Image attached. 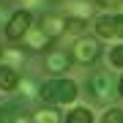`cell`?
I'll use <instances>...</instances> for the list:
<instances>
[{
    "label": "cell",
    "mask_w": 123,
    "mask_h": 123,
    "mask_svg": "<svg viewBox=\"0 0 123 123\" xmlns=\"http://www.w3.org/2000/svg\"><path fill=\"white\" fill-rule=\"evenodd\" d=\"M66 123H93V112L88 107H77L66 115Z\"/></svg>",
    "instance_id": "obj_11"
},
{
    "label": "cell",
    "mask_w": 123,
    "mask_h": 123,
    "mask_svg": "<svg viewBox=\"0 0 123 123\" xmlns=\"http://www.w3.org/2000/svg\"><path fill=\"white\" fill-rule=\"evenodd\" d=\"M44 68L49 74H63V71L71 68V55L66 49H49L44 55Z\"/></svg>",
    "instance_id": "obj_6"
},
{
    "label": "cell",
    "mask_w": 123,
    "mask_h": 123,
    "mask_svg": "<svg viewBox=\"0 0 123 123\" xmlns=\"http://www.w3.org/2000/svg\"><path fill=\"white\" fill-rule=\"evenodd\" d=\"M30 27H33L30 11H14L8 17V22H6V38H8V41H19V38L27 36Z\"/></svg>",
    "instance_id": "obj_3"
},
{
    "label": "cell",
    "mask_w": 123,
    "mask_h": 123,
    "mask_svg": "<svg viewBox=\"0 0 123 123\" xmlns=\"http://www.w3.org/2000/svg\"><path fill=\"white\" fill-rule=\"evenodd\" d=\"M33 123H60V112L57 110H36Z\"/></svg>",
    "instance_id": "obj_12"
},
{
    "label": "cell",
    "mask_w": 123,
    "mask_h": 123,
    "mask_svg": "<svg viewBox=\"0 0 123 123\" xmlns=\"http://www.w3.org/2000/svg\"><path fill=\"white\" fill-rule=\"evenodd\" d=\"M88 93L93 98H98V101H107L112 96V77L107 74V71H93V74L88 77Z\"/></svg>",
    "instance_id": "obj_4"
},
{
    "label": "cell",
    "mask_w": 123,
    "mask_h": 123,
    "mask_svg": "<svg viewBox=\"0 0 123 123\" xmlns=\"http://www.w3.org/2000/svg\"><path fill=\"white\" fill-rule=\"evenodd\" d=\"M6 22H8V19H6V14H3V8H0V27H6Z\"/></svg>",
    "instance_id": "obj_17"
},
{
    "label": "cell",
    "mask_w": 123,
    "mask_h": 123,
    "mask_svg": "<svg viewBox=\"0 0 123 123\" xmlns=\"http://www.w3.org/2000/svg\"><path fill=\"white\" fill-rule=\"evenodd\" d=\"M66 33H71V36L79 38V36L85 33V19H82V17H68V19H66Z\"/></svg>",
    "instance_id": "obj_13"
},
{
    "label": "cell",
    "mask_w": 123,
    "mask_h": 123,
    "mask_svg": "<svg viewBox=\"0 0 123 123\" xmlns=\"http://www.w3.org/2000/svg\"><path fill=\"white\" fill-rule=\"evenodd\" d=\"M17 88H19L17 68H14V66H0V90L11 93V90H17Z\"/></svg>",
    "instance_id": "obj_8"
},
{
    "label": "cell",
    "mask_w": 123,
    "mask_h": 123,
    "mask_svg": "<svg viewBox=\"0 0 123 123\" xmlns=\"http://www.w3.org/2000/svg\"><path fill=\"white\" fill-rule=\"evenodd\" d=\"M25 38H27V49H33V52H41V49H47V44L52 41V38H49L44 30H41V27H36V30L30 27Z\"/></svg>",
    "instance_id": "obj_9"
},
{
    "label": "cell",
    "mask_w": 123,
    "mask_h": 123,
    "mask_svg": "<svg viewBox=\"0 0 123 123\" xmlns=\"http://www.w3.org/2000/svg\"><path fill=\"white\" fill-rule=\"evenodd\" d=\"M0 57H3V47H0Z\"/></svg>",
    "instance_id": "obj_19"
},
{
    "label": "cell",
    "mask_w": 123,
    "mask_h": 123,
    "mask_svg": "<svg viewBox=\"0 0 123 123\" xmlns=\"http://www.w3.org/2000/svg\"><path fill=\"white\" fill-rule=\"evenodd\" d=\"M96 3L101 6V8H110V11H118L123 6V0H96Z\"/></svg>",
    "instance_id": "obj_16"
},
{
    "label": "cell",
    "mask_w": 123,
    "mask_h": 123,
    "mask_svg": "<svg viewBox=\"0 0 123 123\" xmlns=\"http://www.w3.org/2000/svg\"><path fill=\"white\" fill-rule=\"evenodd\" d=\"M101 55V44L96 38H90V36H79L74 41V49H71V57H74L77 63H82V66H90V63H96Z\"/></svg>",
    "instance_id": "obj_2"
},
{
    "label": "cell",
    "mask_w": 123,
    "mask_h": 123,
    "mask_svg": "<svg viewBox=\"0 0 123 123\" xmlns=\"http://www.w3.org/2000/svg\"><path fill=\"white\" fill-rule=\"evenodd\" d=\"M101 123H123V110L120 107H110L104 112V118H101Z\"/></svg>",
    "instance_id": "obj_14"
},
{
    "label": "cell",
    "mask_w": 123,
    "mask_h": 123,
    "mask_svg": "<svg viewBox=\"0 0 123 123\" xmlns=\"http://www.w3.org/2000/svg\"><path fill=\"white\" fill-rule=\"evenodd\" d=\"M98 38H123V14H107L96 19Z\"/></svg>",
    "instance_id": "obj_5"
},
{
    "label": "cell",
    "mask_w": 123,
    "mask_h": 123,
    "mask_svg": "<svg viewBox=\"0 0 123 123\" xmlns=\"http://www.w3.org/2000/svg\"><path fill=\"white\" fill-rule=\"evenodd\" d=\"M118 93H120V96H123V77L118 79Z\"/></svg>",
    "instance_id": "obj_18"
},
{
    "label": "cell",
    "mask_w": 123,
    "mask_h": 123,
    "mask_svg": "<svg viewBox=\"0 0 123 123\" xmlns=\"http://www.w3.org/2000/svg\"><path fill=\"white\" fill-rule=\"evenodd\" d=\"M110 63H112V66H118V68H123V44L110 49Z\"/></svg>",
    "instance_id": "obj_15"
},
{
    "label": "cell",
    "mask_w": 123,
    "mask_h": 123,
    "mask_svg": "<svg viewBox=\"0 0 123 123\" xmlns=\"http://www.w3.org/2000/svg\"><path fill=\"white\" fill-rule=\"evenodd\" d=\"M41 30H44L49 38H57V36L66 33V19L63 17H55V14H47V17H41Z\"/></svg>",
    "instance_id": "obj_7"
},
{
    "label": "cell",
    "mask_w": 123,
    "mask_h": 123,
    "mask_svg": "<svg viewBox=\"0 0 123 123\" xmlns=\"http://www.w3.org/2000/svg\"><path fill=\"white\" fill-rule=\"evenodd\" d=\"M77 82L74 79H63V77H55V79H47V82L38 85V98L44 104H68V101L77 98Z\"/></svg>",
    "instance_id": "obj_1"
},
{
    "label": "cell",
    "mask_w": 123,
    "mask_h": 123,
    "mask_svg": "<svg viewBox=\"0 0 123 123\" xmlns=\"http://www.w3.org/2000/svg\"><path fill=\"white\" fill-rule=\"evenodd\" d=\"M19 118H22V104H17V101L0 104V123H17Z\"/></svg>",
    "instance_id": "obj_10"
}]
</instances>
